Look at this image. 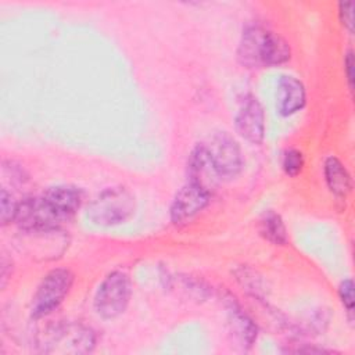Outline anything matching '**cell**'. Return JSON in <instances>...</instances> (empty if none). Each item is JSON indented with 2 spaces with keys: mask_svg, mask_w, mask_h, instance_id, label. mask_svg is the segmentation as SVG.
Segmentation results:
<instances>
[{
  "mask_svg": "<svg viewBox=\"0 0 355 355\" xmlns=\"http://www.w3.org/2000/svg\"><path fill=\"white\" fill-rule=\"evenodd\" d=\"M288 42L275 31L261 25L248 24L241 33L237 58L247 68H265L280 65L290 60Z\"/></svg>",
  "mask_w": 355,
  "mask_h": 355,
  "instance_id": "6da1fadb",
  "label": "cell"
},
{
  "mask_svg": "<svg viewBox=\"0 0 355 355\" xmlns=\"http://www.w3.org/2000/svg\"><path fill=\"white\" fill-rule=\"evenodd\" d=\"M136 209L133 194L121 186L98 193L86 208V218L96 226L110 227L126 222Z\"/></svg>",
  "mask_w": 355,
  "mask_h": 355,
  "instance_id": "7a4b0ae2",
  "label": "cell"
},
{
  "mask_svg": "<svg viewBox=\"0 0 355 355\" xmlns=\"http://www.w3.org/2000/svg\"><path fill=\"white\" fill-rule=\"evenodd\" d=\"M39 345L43 352L87 354L96 345L94 331L78 322H60L43 333Z\"/></svg>",
  "mask_w": 355,
  "mask_h": 355,
  "instance_id": "3957f363",
  "label": "cell"
},
{
  "mask_svg": "<svg viewBox=\"0 0 355 355\" xmlns=\"http://www.w3.org/2000/svg\"><path fill=\"white\" fill-rule=\"evenodd\" d=\"M72 284L73 273L67 268H55L46 273L32 297V318L40 319L53 313L62 304Z\"/></svg>",
  "mask_w": 355,
  "mask_h": 355,
  "instance_id": "277c9868",
  "label": "cell"
},
{
  "mask_svg": "<svg viewBox=\"0 0 355 355\" xmlns=\"http://www.w3.org/2000/svg\"><path fill=\"white\" fill-rule=\"evenodd\" d=\"M130 294L132 284L125 272L114 270L108 273L94 294L93 305L96 313L105 320L121 316L129 305Z\"/></svg>",
  "mask_w": 355,
  "mask_h": 355,
  "instance_id": "5b68a950",
  "label": "cell"
},
{
  "mask_svg": "<svg viewBox=\"0 0 355 355\" xmlns=\"http://www.w3.org/2000/svg\"><path fill=\"white\" fill-rule=\"evenodd\" d=\"M14 222L26 233H51L65 223L42 194L24 197L18 202Z\"/></svg>",
  "mask_w": 355,
  "mask_h": 355,
  "instance_id": "8992f818",
  "label": "cell"
},
{
  "mask_svg": "<svg viewBox=\"0 0 355 355\" xmlns=\"http://www.w3.org/2000/svg\"><path fill=\"white\" fill-rule=\"evenodd\" d=\"M202 144L220 180L233 179L240 173L243 153L240 144L230 133L215 132Z\"/></svg>",
  "mask_w": 355,
  "mask_h": 355,
  "instance_id": "52a82bcc",
  "label": "cell"
},
{
  "mask_svg": "<svg viewBox=\"0 0 355 355\" xmlns=\"http://www.w3.org/2000/svg\"><path fill=\"white\" fill-rule=\"evenodd\" d=\"M211 197V191L187 180V183L178 190L171 202V220L175 225L187 223L209 204Z\"/></svg>",
  "mask_w": 355,
  "mask_h": 355,
  "instance_id": "ba28073f",
  "label": "cell"
},
{
  "mask_svg": "<svg viewBox=\"0 0 355 355\" xmlns=\"http://www.w3.org/2000/svg\"><path fill=\"white\" fill-rule=\"evenodd\" d=\"M236 132L251 144H261L265 136V112L259 100L248 93L240 100L234 116Z\"/></svg>",
  "mask_w": 355,
  "mask_h": 355,
  "instance_id": "9c48e42d",
  "label": "cell"
},
{
  "mask_svg": "<svg viewBox=\"0 0 355 355\" xmlns=\"http://www.w3.org/2000/svg\"><path fill=\"white\" fill-rule=\"evenodd\" d=\"M306 92L304 83L294 75H282L276 85V110L283 116H290L304 108Z\"/></svg>",
  "mask_w": 355,
  "mask_h": 355,
  "instance_id": "30bf717a",
  "label": "cell"
},
{
  "mask_svg": "<svg viewBox=\"0 0 355 355\" xmlns=\"http://www.w3.org/2000/svg\"><path fill=\"white\" fill-rule=\"evenodd\" d=\"M226 309H227V327L229 333L239 343L243 349H248L254 345L258 327L255 322L241 309V306L234 301V298H226Z\"/></svg>",
  "mask_w": 355,
  "mask_h": 355,
  "instance_id": "8fae6325",
  "label": "cell"
},
{
  "mask_svg": "<svg viewBox=\"0 0 355 355\" xmlns=\"http://www.w3.org/2000/svg\"><path fill=\"white\" fill-rule=\"evenodd\" d=\"M187 180L214 193L220 178L218 176L204 144H197L187 161Z\"/></svg>",
  "mask_w": 355,
  "mask_h": 355,
  "instance_id": "7c38bea8",
  "label": "cell"
},
{
  "mask_svg": "<svg viewBox=\"0 0 355 355\" xmlns=\"http://www.w3.org/2000/svg\"><path fill=\"white\" fill-rule=\"evenodd\" d=\"M42 196L65 222L75 215L83 201L82 190L73 184H57L47 187Z\"/></svg>",
  "mask_w": 355,
  "mask_h": 355,
  "instance_id": "4fadbf2b",
  "label": "cell"
},
{
  "mask_svg": "<svg viewBox=\"0 0 355 355\" xmlns=\"http://www.w3.org/2000/svg\"><path fill=\"white\" fill-rule=\"evenodd\" d=\"M323 173L326 184L331 194L338 198H344L352 189V178L345 165L334 155L324 159Z\"/></svg>",
  "mask_w": 355,
  "mask_h": 355,
  "instance_id": "5bb4252c",
  "label": "cell"
},
{
  "mask_svg": "<svg viewBox=\"0 0 355 355\" xmlns=\"http://www.w3.org/2000/svg\"><path fill=\"white\" fill-rule=\"evenodd\" d=\"M261 236L275 245H284L288 241L286 225L279 214L275 211H266L259 219Z\"/></svg>",
  "mask_w": 355,
  "mask_h": 355,
  "instance_id": "9a60e30c",
  "label": "cell"
},
{
  "mask_svg": "<svg viewBox=\"0 0 355 355\" xmlns=\"http://www.w3.org/2000/svg\"><path fill=\"white\" fill-rule=\"evenodd\" d=\"M18 202L12 193H10L6 187L0 190V222L3 226L15 220Z\"/></svg>",
  "mask_w": 355,
  "mask_h": 355,
  "instance_id": "2e32d148",
  "label": "cell"
},
{
  "mask_svg": "<svg viewBox=\"0 0 355 355\" xmlns=\"http://www.w3.org/2000/svg\"><path fill=\"white\" fill-rule=\"evenodd\" d=\"M236 279L237 282L241 284L243 288H245L248 293H251L252 295H258L262 288V282L261 277L257 275V272H254L252 269H248L245 266H240L236 272Z\"/></svg>",
  "mask_w": 355,
  "mask_h": 355,
  "instance_id": "e0dca14e",
  "label": "cell"
},
{
  "mask_svg": "<svg viewBox=\"0 0 355 355\" xmlns=\"http://www.w3.org/2000/svg\"><path fill=\"white\" fill-rule=\"evenodd\" d=\"M282 166L286 175L294 178L301 173L304 168V155L300 150L297 148H288L283 154L282 159Z\"/></svg>",
  "mask_w": 355,
  "mask_h": 355,
  "instance_id": "ac0fdd59",
  "label": "cell"
},
{
  "mask_svg": "<svg viewBox=\"0 0 355 355\" xmlns=\"http://www.w3.org/2000/svg\"><path fill=\"white\" fill-rule=\"evenodd\" d=\"M338 295H340L341 304H343L349 320H352V313H354V282H352L351 277L344 279L340 283Z\"/></svg>",
  "mask_w": 355,
  "mask_h": 355,
  "instance_id": "d6986e66",
  "label": "cell"
},
{
  "mask_svg": "<svg viewBox=\"0 0 355 355\" xmlns=\"http://www.w3.org/2000/svg\"><path fill=\"white\" fill-rule=\"evenodd\" d=\"M354 4L351 1H341L338 4V15L341 24L352 33L354 31Z\"/></svg>",
  "mask_w": 355,
  "mask_h": 355,
  "instance_id": "ffe728a7",
  "label": "cell"
},
{
  "mask_svg": "<svg viewBox=\"0 0 355 355\" xmlns=\"http://www.w3.org/2000/svg\"><path fill=\"white\" fill-rule=\"evenodd\" d=\"M344 69H345L348 87L352 90V87H354V51L352 50H348L347 54H345Z\"/></svg>",
  "mask_w": 355,
  "mask_h": 355,
  "instance_id": "44dd1931",
  "label": "cell"
},
{
  "mask_svg": "<svg viewBox=\"0 0 355 355\" xmlns=\"http://www.w3.org/2000/svg\"><path fill=\"white\" fill-rule=\"evenodd\" d=\"M0 282H1V287L6 286L7 280L11 277L12 273V261L8 259L6 257V254L1 257V262H0Z\"/></svg>",
  "mask_w": 355,
  "mask_h": 355,
  "instance_id": "7402d4cb",
  "label": "cell"
},
{
  "mask_svg": "<svg viewBox=\"0 0 355 355\" xmlns=\"http://www.w3.org/2000/svg\"><path fill=\"white\" fill-rule=\"evenodd\" d=\"M287 352H306V354H323V352H333L330 349H326V348H318V347H308V348H304V347H298V348H287L286 349Z\"/></svg>",
  "mask_w": 355,
  "mask_h": 355,
  "instance_id": "603a6c76",
  "label": "cell"
}]
</instances>
